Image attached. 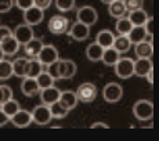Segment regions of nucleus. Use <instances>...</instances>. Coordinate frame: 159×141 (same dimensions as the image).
<instances>
[{"instance_id": "1", "label": "nucleus", "mask_w": 159, "mask_h": 141, "mask_svg": "<svg viewBox=\"0 0 159 141\" xmlns=\"http://www.w3.org/2000/svg\"><path fill=\"white\" fill-rule=\"evenodd\" d=\"M76 70H78L76 64L68 58H58L50 65H47V72L56 80H58V79H64V80L72 79L76 75Z\"/></svg>"}, {"instance_id": "2", "label": "nucleus", "mask_w": 159, "mask_h": 141, "mask_svg": "<svg viewBox=\"0 0 159 141\" xmlns=\"http://www.w3.org/2000/svg\"><path fill=\"white\" fill-rule=\"evenodd\" d=\"M133 115L139 121H149L154 116V104L148 100H139L133 105Z\"/></svg>"}, {"instance_id": "3", "label": "nucleus", "mask_w": 159, "mask_h": 141, "mask_svg": "<svg viewBox=\"0 0 159 141\" xmlns=\"http://www.w3.org/2000/svg\"><path fill=\"white\" fill-rule=\"evenodd\" d=\"M75 93L79 101H82V102H91V101L96 100L98 90H97V86L94 83L86 82V83H82L79 86Z\"/></svg>"}, {"instance_id": "4", "label": "nucleus", "mask_w": 159, "mask_h": 141, "mask_svg": "<svg viewBox=\"0 0 159 141\" xmlns=\"http://www.w3.org/2000/svg\"><path fill=\"white\" fill-rule=\"evenodd\" d=\"M32 115V122H35L36 125H40V126H44V125H48L53 119L50 112V107L46 105V104H40V105H36L33 108V111L30 112Z\"/></svg>"}, {"instance_id": "5", "label": "nucleus", "mask_w": 159, "mask_h": 141, "mask_svg": "<svg viewBox=\"0 0 159 141\" xmlns=\"http://www.w3.org/2000/svg\"><path fill=\"white\" fill-rule=\"evenodd\" d=\"M114 66L116 76L120 79H129L134 75V61L131 58H119Z\"/></svg>"}, {"instance_id": "6", "label": "nucleus", "mask_w": 159, "mask_h": 141, "mask_svg": "<svg viewBox=\"0 0 159 141\" xmlns=\"http://www.w3.org/2000/svg\"><path fill=\"white\" fill-rule=\"evenodd\" d=\"M102 97L107 102H118L123 97V89L120 84L111 82V83L105 84L102 89Z\"/></svg>"}, {"instance_id": "7", "label": "nucleus", "mask_w": 159, "mask_h": 141, "mask_svg": "<svg viewBox=\"0 0 159 141\" xmlns=\"http://www.w3.org/2000/svg\"><path fill=\"white\" fill-rule=\"evenodd\" d=\"M76 20L79 22L84 24V25H94L98 20V14H97L96 8L91 7V6H83L80 7L78 11H76Z\"/></svg>"}, {"instance_id": "8", "label": "nucleus", "mask_w": 159, "mask_h": 141, "mask_svg": "<svg viewBox=\"0 0 159 141\" xmlns=\"http://www.w3.org/2000/svg\"><path fill=\"white\" fill-rule=\"evenodd\" d=\"M47 28L51 33H54V35H62V33L68 32L69 20L62 17V15H54V17H51L50 20H48Z\"/></svg>"}, {"instance_id": "9", "label": "nucleus", "mask_w": 159, "mask_h": 141, "mask_svg": "<svg viewBox=\"0 0 159 141\" xmlns=\"http://www.w3.org/2000/svg\"><path fill=\"white\" fill-rule=\"evenodd\" d=\"M38 61L42 64V65H50L51 62H54L56 60L60 58L58 56V50L56 46L53 44H43V47H42V50L39 51L38 54Z\"/></svg>"}, {"instance_id": "10", "label": "nucleus", "mask_w": 159, "mask_h": 141, "mask_svg": "<svg viewBox=\"0 0 159 141\" xmlns=\"http://www.w3.org/2000/svg\"><path fill=\"white\" fill-rule=\"evenodd\" d=\"M68 35L71 36L73 40L83 42L90 36V26L76 21L75 24H72V25L68 28Z\"/></svg>"}, {"instance_id": "11", "label": "nucleus", "mask_w": 159, "mask_h": 141, "mask_svg": "<svg viewBox=\"0 0 159 141\" xmlns=\"http://www.w3.org/2000/svg\"><path fill=\"white\" fill-rule=\"evenodd\" d=\"M43 18H44V10L36 7V6H32V7L26 8L24 11V21L30 26L39 25L43 21Z\"/></svg>"}, {"instance_id": "12", "label": "nucleus", "mask_w": 159, "mask_h": 141, "mask_svg": "<svg viewBox=\"0 0 159 141\" xmlns=\"http://www.w3.org/2000/svg\"><path fill=\"white\" fill-rule=\"evenodd\" d=\"M13 36L17 39L20 44H25L32 38H35V33H33V29L30 25H28V24H21V25L15 26Z\"/></svg>"}, {"instance_id": "13", "label": "nucleus", "mask_w": 159, "mask_h": 141, "mask_svg": "<svg viewBox=\"0 0 159 141\" xmlns=\"http://www.w3.org/2000/svg\"><path fill=\"white\" fill-rule=\"evenodd\" d=\"M60 93L61 90L57 89L56 86H50V87H46V89H42L39 91L40 94V100H42V104H46V105H50V104L56 102L60 98Z\"/></svg>"}, {"instance_id": "14", "label": "nucleus", "mask_w": 159, "mask_h": 141, "mask_svg": "<svg viewBox=\"0 0 159 141\" xmlns=\"http://www.w3.org/2000/svg\"><path fill=\"white\" fill-rule=\"evenodd\" d=\"M11 123L17 127H26L32 123V115H30L29 111H25V109H20L18 112H15L13 116L10 118Z\"/></svg>"}, {"instance_id": "15", "label": "nucleus", "mask_w": 159, "mask_h": 141, "mask_svg": "<svg viewBox=\"0 0 159 141\" xmlns=\"http://www.w3.org/2000/svg\"><path fill=\"white\" fill-rule=\"evenodd\" d=\"M21 91L26 97H35L39 94L40 87H39L35 78H24L22 83H21Z\"/></svg>"}, {"instance_id": "16", "label": "nucleus", "mask_w": 159, "mask_h": 141, "mask_svg": "<svg viewBox=\"0 0 159 141\" xmlns=\"http://www.w3.org/2000/svg\"><path fill=\"white\" fill-rule=\"evenodd\" d=\"M134 53H136L137 58H149L152 57L154 53V47H152V40H143L134 44Z\"/></svg>"}, {"instance_id": "17", "label": "nucleus", "mask_w": 159, "mask_h": 141, "mask_svg": "<svg viewBox=\"0 0 159 141\" xmlns=\"http://www.w3.org/2000/svg\"><path fill=\"white\" fill-rule=\"evenodd\" d=\"M20 46L21 44L18 43V40L14 38L13 35L8 36V38H6L4 40L0 42V47H2L4 56H14V54L20 50Z\"/></svg>"}, {"instance_id": "18", "label": "nucleus", "mask_w": 159, "mask_h": 141, "mask_svg": "<svg viewBox=\"0 0 159 141\" xmlns=\"http://www.w3.org/2000/svg\"><path fill=\"white\" fill-rule=\"evenodd\" d=\"M61 104H62L65 108H68L69 111L73 109L76 105H78V97H76V93L72 90H65L60 93V98H58Z\"/></svg>"}, {"instance_id": "19", "label": "nucleus", "mask_w": 159, "mask_h": 141, "mask_svg": "<svg viewBox=\"0 0 159 141\" xmlns=\"http://www.w3.org/2000/svg\"><path fill=\"white\" fill-rule=\"evenodd\" d=\"M152 68V61L149 58H137V61H134V75L137 76H145Z\"/></svg>"}, {"instance_id": "20", "label": "nucleus", "mask_w": 159, "mask_h": 141, "mask_svg": "<svg viewBox=\"0 0 159 141\" xmlns=\"http://www.w3.org/2000/svg\"><path fill=\"white\" fill-rule=\"evenodd\" d=\"M112 47H114L119 54H125L130 50L131 42L129 40L127 35H119V36H115L114 43H112Z\"/></svg>"}, {"instance_id": "21", "label": "nucleus", "mask_w": 159, "mask_h": 141, "mask_svg": "<svg viewBox=\"0 0 159 141\" xmlns=\"http://www.w3.org/2000/svg\"><path fill=\"white\" fill-rule=\"evenodd\" d=\"M43 47V42L40 39H36V38H32L29 42H26L24 44V48H25V54L32 58H36L39 54V51L42 50Z\"/></svg>"}, {"instance_id": "22", "label": "nucleus", "mask_w": 159, "mask_h": 141, "mask_svg": "<svg viewBox=\"0 0 159 141\" xmlns=\"http://www.w3.org/2000/svg\"><path fill=\"white\" fill-rule=\"evenodd\" d=\"M126 13H127V10L122 0H114L112 3L108 4V14L111 15V17L116 18V20L120 17H125Z\"/></svg>"}, {"instance_id": "23", "label": "nucleus", "mask_w": 159, "mask_h": 141, "mask_svg": "<svg viewBox=\"0 0 159 141\" xmlns=\"http://www.w3.org/2000/svg\"><path fill=\"white\" fill-rule=\"evenodd\" d=\"M114 39H115V35L108 29H102L97 33V38H96V42L101 46L102 48H107V47H112V43H114Z\"/></svg>"}, {"instance_id": "24", "label": "nucleus", "mask_w": 159, "mask_h": 141, "mask_svg": "<svg viewBox=\"0 0 159 141\" xmlns=\"http://www.w3.org/2000/svg\"><path fill=\"white\" fill-rule=\"evenodd\" d=\"M127 18H129V21L133 26H141V25H144V22L147 21V18H148V14L143 8H137V10L130 11Z\"/></svg>"}, {"instance_id": "25", "label": "nucleus", "mask_w": 159, "mask_h": 141, "mask_svg": "<svg viewBox=\"0 0 159 141\" xmlns=\"http://www.w3.org/2000/svg\"><path fill=\"white\" fill-rule=\"evenodd\" d=\"M42 64L38 61V58H32V60H28L25 66V73H24V78H36L39 73L42 72Z\"/></svg>"}, {"instance_id": "26", "label": "nucleus", "mask_w": 159, "mask_h": 141, "mask_svg": "<svg viewBox=\"0 0 159 141\" xmlns=\"http://www.w3.org/2000/svg\"><path fill=\"white\" fill-rule=\"evenodd\" d=\"M119 58H120V54H119L114 47H107V48H104L102 56H101V61H102L104 64H105V65L114 66L115 64L118 62Z\"/></svg>"}, {"instance_id": "27", "label": "nucleus", "mask_w": 159, "mask_h": 141, "mask_svg": "<svg viewBox=\"0 0 159 141\" xmlns=\"http://www.w3.org/2000/svg\"><path fill=\"white\" fill-rule=\"evenodd\" d=\"M102 51H104V48L97 42L90 43L86 48V57L90 61H93V62H97V61H101Z\"/></svg>"}, {"instance_id": "28", "label": "nucleus", "mask_w": 159, "mask_h": 141, "mask_svg": "<svg viewBox=\"0 0 159 141\" xmlns=\"http://www.w3.org/2000/svg\"><path fill=\"white\" fill-rule=\"evenodd\" d=\"M127 38H129V40L131 42V44H136V43H139V42H143V40H145V38H147V33H145V29H144V26H133L130 30H129V33H127Z\"/></svg>"}, {"instance_id": "29", "label": "nucleus", "mask_w": 159, "mask_h": 141, "mask_svg": "<svg viewBox=\"0 0 159 141\" xmlns=\"http://www.w3.org/2000/svg\"><path fill=\"white\" fill-rule=\"evenodd\" d=\"M48 107H50V112H51L53 119H62V118H65V116L69 113V109L65 108V107H64L60 101H56V102L50 104Z\"/></svg>"}, {"instance_id": "30", "label": "nucleus", "mask_w": 159, "mask_h": 141, "mask_svg": "<svg viewBox=\"0 0 159 141\" xmlns=\"http://www.w3.org/2000/svg\"><path fill=\"white\" fill-rule=\"evenodd\" d=\"M28 62V58L26 57H18L11 62L13 65V75L18 76V78H24V73H25V66Z\"/></svg>"}, {"instance_id": "31", "label": "nucleus", "mask_w": 159, "mask_h": 141, "mask_svg": "<svg viewBox=\"0 0 159 141\" xmlns=\"http://www.w3.org/2000/svg\"><path fill=\"white\" fill-rule=\"evenodd\" d=\"M35 79H36V82H38L40 90L42 89H46V87H50V86H53L54 82H56V79H54L47 70H42Z\"/></svg>"}, {"instance_id": "32", "label": "nucleus", "mask_w": 159, "mask_h": 141, "mask_svg": "<svg viewBox=\"0 0 159 141\" xmlns=\"http://www.w3.org/2000/svg\"><path fill=\"white\" fill-rule=\"evenodd\" d=\"M0 108H2V111L4 112L6 115L8 116V118H11V116H13L15 112H18L21 109V105H20V102H18L17 100L10 98L8 101H6V102L3 104Z\"/></svg>"}, {"instance_id": "33", "label": "nucleus", "mask_w": 159, "mask_h": 141, "mask_svg": "<svg viewBox=\"0 0 159 141\" xmlns=\"http://www.w3.org/2000/svg\"><path fill=\"white\" fill-rule=\"evenodd\" d=\"M115 28H116V32H118L119 35H127L129 30L133 28V25H131V22L129 21L127 17H120V18H118V21H116Z\"/></svg>"}, {"instance_id": "34", "label": "nucleus", "mask_w": 159, "mask_h": 141, "mask_svg": "<svg viewBox=\"0 0 159 141\" xmlns=\"http://www.w3.org/2000/svg\"><path fill=\"white\" fill-rule=\"evenodd\" d=\"M13 76V65L7 60H0V80H7Z\"/></svg>"}, {"instance_id": "35", "label": "nucleus", "mask_w": 159, "mask_h": 141, "mask_svg": "<svg viewBox=\"0 0 159 141\" xmlns=\"http://www.w3.org/2000/svg\"><path fill=\"white\" fill-rule=\"evenodd\" d=\"M56 7L58 8V11L61 13H66V11H71L75 7V0H56Z\"/></svg>"}, {"instance_id": "36", "label": "nucleus", "mask_w": 159, "mask_h": 141, "mask_svg": "<svg viewBox=\"0 0 159 141\" xmlns=\"http://www.w3.org/2000/svg\"><path fill=\"white\" fill-rule=\"evenodd\" d=\"M10 98H13V90H11V87L10 86L2 84L0 86V107Z\"/></svg>"}, {"instance_id": "37", "label": "nucleus", "mask_w": 159, "mask_h": 141, "mask_svg": "<svg viewBox=\"0 0 159 141\" xmlns=\"http://www.w3.org/2000/svg\"><path fill=\"white\" fill-rule=\"evenodd\" d=\"M126 7L127 11H133L137 10V8H143V4H144V0H122Z\"/></svg>"}, {"instance_id": "38", "label": "nucleus", "mask_w": 159, "mask_h": 141, "mask_svg": "<svg viewBox=\"0 0 159 141\" xmlns=\"http://www.w3.org/2000/svg\"><path fill=\"white\" fill-rule=\"evenodd\" d=\"M143 26H144V29H145L147 36H151V39H152V36H154V18L148 17Z\"/></svg>"}, {"instance_id": "39", "label": "nucleus", "mask_w": 159, "mask_h": 141, "mask_svg": "<svg viewBox=\"0 0 159 141\" xmlns=\"http://www.w3.org/2000/svg\"><path fill=\"white\" fill-rule=\"evenodd\" d=\"M14 6V0H0V14L8 13Z\"/></svg>"}, {"instance_id": "40", "label": "nucleus", "mask_w": 159, "mask_h": 141, "mask_svg": "<svg viewBox=\"0 0 159 141\" xmlns=\"http://www.w3.org/2000/svg\"><path fill=\"white\" fill-rule=\"evenodd\" d=\"M14 4L17 6L20 10L25 11L26 8H29L33 6V0H14Z\"/></svg>"}, {"instance_id": "41", "label": "nucleus", "mask_w": 159, "mask_h": 141, "mask_svg": "<svg viewBox=\"0 0 159 141\" xmlns=\"http://www.w3.org/2000/svg\"><path fill=\"white\" fill-rule=\"evenodd\" d=\"M51 3H53V0H33V6L42 8V10H47L51 6Z\"/></svg>"}, {"instance_id": "42", "label": "nucleus", "mask_w": 159, "mask_h": 141, "mask_svg": "<svg viewBox=\"0 0 159 141\" xmlns=\"http://www.w3.org/2000/svg\"><path fill=\"white\" fill-rule=\"evenodd\" d=\"M13 35V30H11L8 26L6 25H0V42L4 40L6 38H8V36Z\"/></svg>"}, {"instance_id": "43", "label": "nucleus", "mask_w": 159, "mask_h": 141, "mask_svg": "<svg viewBox=\"0 0 159 141\" xmlns=\"http://www.w3.org/2000/svg\"><path fill=\"white\" fill-rule=\"evenodd\" d=\"M8 122H10V118H8V116L2 111V108H0V127L4 126V125H7Z\"/></svg>"}, {"instance_id": "44", "label": "nucleus", "mask_w": 159, "mask_h": 141, "mask_svg": "<svg viewBox=\"0 0 159 141\" xmlns=\"http://www.w3.org/2000/svg\"><path fill=\"white\" fill-rule=\"evenodd\" d=\"M91 129H97V127H102V129H108L109 126L107 123H102V122H94V123H91Z\"/></svg>"}, {"instance_id": "45", "label": "nucleus", "mask_w": 159, "mask_h": 141, "mask_svg": "<svg viewBox=\"0 0 159 141\" xmlns=\"http://www.w3.org/2000/svg\"><path fill=\"white\" fill-rule=\"evenodd\" d=\"M152 73H154V68H152L151 70H148V73L144 76V78H147V80H148L149 84H152V82H154V75H152Z\"/></svg>"}, {"instance_id": "46", "label": "nucleus", "mask_w": 159, "mask_h": 141, "mask_svg": "<svg viewBox=\"0 0 159 141\" xmlns=\"http://www.w3.org/2000/svg\"><path fill=\"white\" fill-rule=\"evenodd\" d=\"M101 2L104 3V4H109V3H112L114 0H101Z\"/></svg>"}, {"instance_id": "47", "label": "nucleus", "mask_w": 159, "mask_h": 141, "mask_svg": "<svg viewBox=\"0 0 159 141\" xmlns=\"http://www.w3.org/2000/svg\"><path fill=\"white\" fill-rule=\"evenodd\" d=\"M3 58H4V53H3L2 47H0V60H3Z\"/></svg>"}]
</instances>
